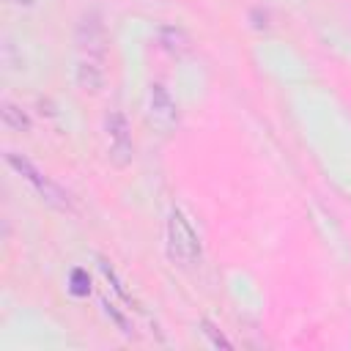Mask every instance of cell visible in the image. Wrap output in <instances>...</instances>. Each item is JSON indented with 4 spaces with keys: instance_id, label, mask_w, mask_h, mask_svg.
Instances as JSON below:
<instances>
[{
    "instance_id": "6",
    "label": "cell",
    "mask_w": 351,
    "mask_h": 351,
    "mask_svg": "<svg viewBox=\"0 0 351 351\" xmlns=\"http://www.w3.org/2000/svg\"><path fill=\"white\" fill-rule=\"evenodd\" d=\"M104 85V60L80 58L77 63V88L82 93H99Z\"/></svg>"
},
{
    "instance_id": "5",
    "label": "cell",
    "mask_w": 351,
    "mask_h": 351,
    "mask_svg": "<svg viewBox=\"0 0 351 351\" xmlns=\"http://www.w3.org/2000/svg\"><path fill=\"white\" fill-rule=\"evenodd\" d=\"M148 121L162 132H170L178 123V107L159 82L148 90Z\"/></svg>"
},
{
    "instance_id": "1",
    "label": "cell",
    "mask_w": 351,
    "mask_h": 351,
    "mask_svg": "<svg viewBox=\"0 0 351 351\" xmlns=\"http://www.w3.org/2000/svg\"><path fill=\"white\" fill-rule=\"evenodd\" d=\"M200 239L181 208H173L167 217V258L178 266L200 263Z\"/></svg>"
},
{
    "instance_id": "10",
    "label": "cell",
    "mask_w": 351,
    "mask_h": 351,
    "mask_svg": "<svg viewBox=\"0 0 351 351\" xmlns=\"http://www.w3.org/2000/svg\"><path fill=\"white\" fill-rule=\"evenodd\" d=\"M203 326H206V329H203V332H206V335H208V337H211V340H214V346H222V348H230V343H228V340H225V337H222V335H217V332H214V326H211V324H208V321H206V324H203Z\"/></svg>"
},
{
    "instance_id": "8",
    "label": "cell",
    "mask_w": 351,
    "mask_h": 351,
    "mask_svg": "<svg viewBox=\"0 0 351 351\" xmlns=\"http://www.w3.org/2000/svg\"><path fill=\"white\" fill-rule=\"evenodd\" d=\"M3 123L14 132H27L30 129V118L22 112V107H16L11 101H3Z\"/></svg>"
},
{
    "instance_id": "2",
    "label": "cell",
    "mask_w": 351,
    "mask_h": 351,
    "mask_svg": "<svg viewBox=\"0 0 351 351\" xmlns=\"http://www.w3.org/2000/svg\"><path fill=\"white\" fill-rule=\"evenodd\" d=\"M5 162L25 178V181H30L33 186H36V192H38V197L47 203V206H52V208H58V211H74V206H71V200H69V195L52 181V178H47L30 159H25V156H19V154H14V151H8L5 154Z\"/></svg>"
},
{
    "instance_id": "9",
    "label": "cell",
    "mask_w": 351,
    "mask_h": 351,
    "mask_svg": "<svg viewBox=\"0 0 351 351\" xmlns=\"http://www.w3.org/2000/svg\"><path fill=\"white\" fill-rule=\"evenodd\" d=\"M88 291H90V280H88V274H85L82 269H74V271H71V293L85 296Z\"/></svg>"
},
{
    "instance_id": "7",
    "label": "cell",
    "mask_w": 351,
    "mask_h": 351,
    "mask_svg": "<svg viewBox=\"0 0 351 351\" xmlns=\"http://www.w3.org/2000/svg\"><path fill=\"white\" fill-rule=\"evenodd\" d=\"M159 47L167 49L170 55H184L192 49V38L184 27H176V25H165L159 30Z\"/></svg>"
},
{
    "instance_id": "3",
    "label": "cell",
    "mask_w": 351,
    "mask_h": 351,
    "mask_svg": "<svg viewBox=\"0 0 351 351\" xmlns=\"http://www.w3.org/2000/svg\"><path fill=\"white\" fill-rule=\"evenodd\" d=\"M104 134H107V156L115 167H126L134 156V140H132V129L129 121L121 110H112L104 118Z\"/></svg>"
},
{
    "instance_id": "4",
    "label": "cell",
    "mask_w": 351,
    "mask_h": 351,
    "mask_svg": "<svg viewBox=\"0 0 351 351\" xmlns=\"http://www.w3.org/2000/svg\"><path fill=\"white\" fill-rule=\"evenodd\" d=\"M74 41H77L80 58L104 60V55H107V30H104V22H101L99 11H85L80 16L77 30H74Z\"/></svg>"
}]
</instances>
